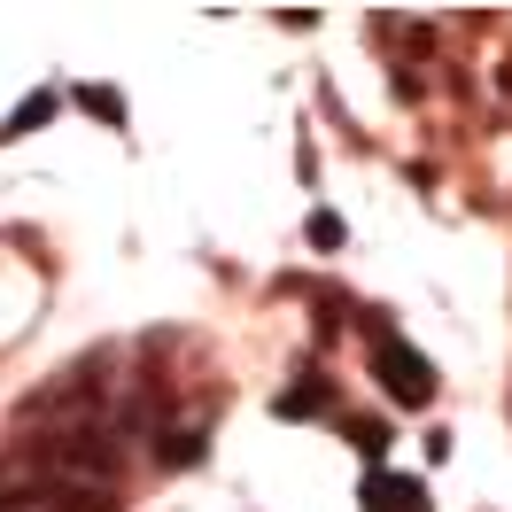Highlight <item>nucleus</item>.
Returning a JSON list of instances; mask_svg holds the SVG:
<instances>
[{"mask_svg":"<svg viewBox=\"0 0 512 512\" xmlns=\"http://www.w3.org/2000/svg\"><path fill=\"white\" fill-rule=\"evenodd\" d=\"M373 373H381V388L404 404V412H427L435 404V365L412 350V342H396V334H381V350H373Z\"/></svg>","mask_w":512,"mask_h":512,"instance_id":"f257e3e1","label":"nucleus"},{"mask_svg":"<svg viewBox=\"0 0 512 512\" xmlns=\"http://www.w3.org/2000/svg\"><path fill=\"white\" fill-rule=\"evenodd\" d=\"M365 512H427L419 474H365Z\"/></svg>","mask_w":512,"mask_h":512,"instance_id":"f03ea898","label":"nucleus"},{"mask_svg":"<svg viewBox=\"0 0 512 512\" xmlns=\"http://www.w3.org/2000/svg\"><path fill=\"white\" fill-rule=\"evenodd\" d=\"M280 419H311V412H326V381H295L280 404H272Z\"/></svg>","mask_w":512,"mask_h":512,"instance_id":"7ed1b4c3","label":"nucleus"},{"mask_svg":"<svg viewBox=\"0 0 512 512\" xmlns=\"http://www.w3.org/2000/svg\"><path fill=\"white\" fill-rule=\"evenodd\" d=\"M78 101H86V109H94V117H109V125H125V101L109 94V86H94V94H78Z\"/></svg>","mask_w":512,"mask_h":512,"instance_id":"0eeeda50","label":"nucleus"},{"mask_svg":"<svg viewBox=\"0 0 512 512\" xmlns=\"http://www.w3.org/2000/svg\"><path fill=\"white\" fill-rule=\"evenodd\" d=\"M303 233H311V249H342V218H334V210H311Z\"/></svg>","mask_w":512,"mask_h":512,"instance_id":"20e7f679","label":"nucleus"},{"mask_svg":"<svg viewBox=\"0 0 512 512\" xmlns=\"http://www.w3.org/2000/svg\"><path fill=\"white\" fill-rule=\"evenodd\" d=\"M350 435H357L365 458H381V450H388V427H381V419H350Z\"/></svg>","mask_w":512,"mask_h":512,"instance_id":"423d86ee","label":"nucleus"},{"mask_svg":"<svg viewBox=\"0 0 512 512\" xmlns=\"http://www.w3.org/2000/svg\"><path fill=\"white\" fill-rule=\"evenodd\" d=\"M47 117H55V94H32L16 117H8V132H32V125H47Z\"/></svg>","mask_w":512,"mask_h":512,"instance_id":"39448f33","label":"nucleus"},{"mask_svg":"<svg viewBox=\"0 0 512 512\" xmlns=\"http://www.w3.org/2000/svg\"><path fill=\"white\" fill-rule=\"evenodd\" d=\"M194 450H202V435H194V427H179V435H171V443H163V458H171V466H187Z\"/></svg>","mask_w":512,"mask_h":512,"instance_id":"6e6552de","label":"nucleus"}]
</instances>
